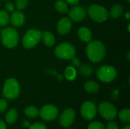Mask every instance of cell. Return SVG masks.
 Here are the masks:
<instances>
[{
  "label": "cell",
  "instance_id": "obj_8",
  "mask_svg": "<svg viewBox=\"0 0 130 129\" xmlns=\"http://www.w3.org/2000/svg\"><path fill=\"white\" fill-rule=\"evenodd\" d=\"M98 111L101 116L107 120H113L117 116L115 106L108 102H102L99 104Z\"/></svg>",
  "mask_w": 130,
  "mask_h": 129
},
{
  "label": "cell",
  "instance_id": "obj_22",
  "mask_svg": "<svg viewBox=\"0 0 130 129\" xmlns=\"http://www.w3.org/2000/svg\"><path fill=\"white\" fill-rule=\"evenodd\" d=\"M24 113H25V115H26L27 117H30V118H35V117H37V116L39 115L40 112H39V110H38L35 106H28V107H27V108L25 109Z\"/></svg>",
  "mask_w": 130,
  "mask_h": 129
},
{
  "label": "cell",
  "instance_id": "obj_25",
  "mask_svg": "<svg viewBox=\"0 0 130 129\" xmlns=\"http://www.w3.org/2000/svg\"><path fill=\"white\" fill-rule=\"evenodd\" d=\"M119 117L121 119V121L124 122H130V110L128 109L121 110L119 113Z\"/></svg>",
  "mask_w": 130,
  "mask_h": 129
},
{
  "label": "cell",
  "instance_id": "obj_34",
  "mask_svg": "<svg viewBox=\"0 0 130 129\" xmlns=\"http://www.w3.org/2000/svg\"><path fill=\"white\" fill-rule=\"evenodd\" d=\"M0 129H6V125L5 122L2 120H0Z\"/></svg>",
  "mask_w": 130,
  "mask_h": 129
},
{
  "label": "cell",
  "instance_id": "obj_3",
  "mask_svg": "<svg viewBox=\"0 0 130 129\" xmlns=\"http://www.w3.org/2000/svg\"><path fill=\"white\" fill-rule=\"evenodd\" d=\"M20 86L14 78H8L5 81L3 87V95L5 98L12 100L19 95Z\"/></svg>",
  "mask_w": 130,
  "mask_h": 129
},
{
  "label": "cell",
  "instance_id": "obj_16",
  "mask_svg": "<svg viewBox=\"0 0 130 129\" xmlns=\"http://www.w3.org/2000/svg\"><path fill=\"white\" fill-rule=\"evenodd\" d=\"M41 38L43 39L44 44L47 46H52L55 43V37L53 34L50 31H44L42 33Z\"/></svg>",
  "mask_w": 130,
  "mask_h": 129
},
{
  "label": "cell",
  "instance_id": "obj_27",
  "mask_svg": "<svg viewBox=\"0 0 130 129\" xmlns=\"http://www.w3.org/2000/svg\"><path fill=\"white\" fill-rule=\"evenodd\" d=\"M88 129H105V127L101 122H94L88 125Z\"/></svg>",
  "mask_w": 130,
  "mask_h": 129
},
{
  "label": "cell",
  "instance_id": "obj_17",
  "mask_svg": "<svg viewBox=\"0 0 130 129\" xmlns=\"http://www.w3.org/2000/svg\"><path fill=\"white\" fill-rule=\"evenodd\" d=\"M55 8L58 12L61 14H66V13H68L69 11L68 5L66 4V2L62 0H58L55 3Z\"/></svg>",
  "mask_w": 130,
  "mask_h": 129
},
{
  "label": "cell",
  "instance_id": "obj_9",
  "mask_svg": "<svg viewBox=\"0 0 130 129\" xmlns=\"http://www.w3.org/2000/svg\"><path fill=\"white\" fill-rule=\"evenodd\" d=\"M81 113L85 119L92 120L96 116L97 107L93 102L87 101L82 104L81 107Z\"/></svg>",
  "mask_w": 130,
  "mask_h": 129
},
{
  "label": "cell",
  "instance_id": "obj_38",
  "mask_svg": "<svg viewBox=\"0 0 130 129\" xmlns=\"http://www.w3.org/2000/svg\"><path fill=\"white\" fill-rule=\"evenodd\" d=\"M129 27H130V24H128V32H130Z\"/></svg>",
  "mask_w": 130,
  "mask_h": 129
},
{
  "label": "cell",
  "instance_id": "obj_35",
  "mask_svg": "<svg viewBox=\"0 0 130 129\" xmlns=\"http://www.w3.org/2000/svg\"><path fill=\"white\" fill-rule=\"evenodd\" d=\"M23 125H24V127H29L30 125V122H29L28 121L24 120V121L23 122Z\"/></svg>",
  "mask_w": 130,
  "mask_h": 129
},
{
  "label": "cell",
  "instance_id": "obj_4",
  "mask_svg": "<svg viewBox=\"0 0 130 129\" xmlns=\"http://www.w3.org/2000/svg\"><path fill=\"white\" fill-rule=\"evenodd\" d=\"M42 36V33L40 30L30 29L26 32L23 37L22 44L26 49H31L34 47L40 40Z\"/></svg>",
  "mask_w": 130,
  "mask_h": 129
},
{
  "label": "cell",
  "instance_id": "obj_23",
  "mask_svg": "<svg viewBox=\"0 0 130 129\" xmlns=\"http://www.w3.org/2000/svg\"><path fill=\"white\" fill-rule=\"evenodd\" d=\"M9 15L8 14L3 10L0 11V27L6 26L9 22Z\"/></svg>",
  "mask_w": 130,
  "mask_h": 129
},
{
  "label": "cell",
  "instance_id": "obj_6",
  "mask_svg": "<svg viewBox=\"0 0 130 129\" xmlns=\"http://www.w3.org/2000/svg\"><path fill=\"white\" fill-rule=\"evenodd\" d=\"M88 13L90 17L97 22H104L107 20L109 16L106 8L98 5H91L88 8Z\"/></svg>",
  "mask_w": 130,
  "mask_h": 129
},
{
  "label": "cell",
  "instance_id": "obj_21",
  "mask_svg": "<svg viewBox=\"0 0 130 129\" xmlns=\"http://www.w3.org/2000/svg\"><path fill=\"white\" fill-rule=\"evenodd\" d=\"M17 117H18L17 111H16L14 109H9L8 112L7 113L6 117H5L7 123L9 124V125L13 124V123L16 121Z\"/></svg>",
  "mask_w": 130,
  "mask_h": 129
},
{
  "label": "cell",
  "instance_id": "obj_5",
  "mask_svg": "<svg viewBox=\"0 0 130 129\" xmlns=\"http://www.w3.org/2000/svg\"><path fill=\"white\" fill-rule=\"evenodd\" d=\"M55 54L61 59H72L75 56V49L69 43H62L57 46L55 49Z\"/></svg>",
  "mask_w": 130,
  "mask_h": 129
},
{
  "label": "cell",
  "instance_id": "obj_30",
  "mask_svg": "<svg viewBox=\"0 0 130 129\" xmlns=\"http://www.w3.org/2000/svg\"><path fill=\"white\" fill-rule=\"evenodd\" d=\"M14 8H15L14 5L12 2H7L6 5H5V8L8 11H11V12L14 11Z\"/></svg>",
  "mask_w": 130,
  "mask_h": 129
},
{
  "label": "cell",
  "instance_id": "obj_32",
  "mask_svg": "<svg viewBox=\"0 0 130 129\" xmlns=\"http://www.w3.org/2000/svg\"><path fill=\"white\" fill-rule=\"evenodd\" d=\"M72 64H73V65L74 66H75V67H79L80 66V61L77 59V58H75V56L72 59Z\"/></svg>",
  "mask_w": 130,
  "mask_h": 129
},
{
  "label": "cell",
  "instance_id": "obj_40",
  "mask_svg": "<svg viewBox=\"0 0 130 129\" xmlns=\"http://www.w3.org/2000/svg\"><path fill=\"white\" fill-rule=\"evenodd\" d=\"M0 32H1V28H0Z\"/></svg>",
  "mask_w": 130,
  "mask_h": 129
},
{
  "label": "cell",
  "instance_id": "obj_24",
  "mask_svg": "<svg viewBox=\"0 0 130 129\" xmlns=\"http://www.w3.org/2000/svg\"><path fill=\"white\" fill-rule=\"evenodd\" d=\"M92 68L88 65H83L79 68V72L83 76H90L92 74Z\"/></svg>",
  "mask_w": 130,
  "mask_h": 129
},
{
  "label": "cell",
  "instance_id": "obj_2",
  "mask_svg": "<svg viewBox=\"0 0 130 129\" xmlns=\"http://www.w3.org/2000/svg\"><path fill=\"white\" fill-rule=\"evenodd\" d=\"M1 31L2 42L5 47L11 49L17 46L19 40V36L15 29L12 27H6Z\"/></svg>",
  "mask_w": 130,
  "mask_h": 129
},
{
  "label": "cell",
  "instance_id": "obj_10",
  "mask_svg": "<svg viewBox=\"0 0 130 129\" xmlns=\"http://www.w3.org/2000/svg\"><path fill=\"white\" fill-rule=\"evenodd\" d=\"M41 118L45 121H53L54 120L58 115V109L55 106L46 105L44 106L39 113Z\"/></svg>",
  "mask_w": 130,
  "mask_h": 129
},
{
  "label": "cell",
  "instance_id": "obj_37",
  "mask_svg": "<svg viewBox=\"0 0 130 129\" xmlns=\"http://www.w3.org/2000/svg\"><path fill=\"white\" fill-rule=\"evenodd\" d=\"M123 129H130V126L129 125H126L124 128H123Z\"/></svg>",
  "mask_w": 130,
  "mask_h": 129
},
{
  "label": "cell",
  "instance_id": "obj_36",
  "mask_svg": "<svg viewBox=\"0 0 130 129\" xmlns=\"http://www.w3.org/2000/svg\"><path fill=\"white\" fill-rule=\"evenodd\" d=\"M126 18L127 20H129V19H130V13H129V11H127V12L126 13Z\"/></svg>",
  "mask_w": 130,
  "mask_h": 129
},
{
  "label": "cell",
  "instance_id": "obj_26",
  "mask_svg": "<svg viewBox=\"0 0 130 129\" xmlns=\"http://www.w3.org/2000/svg\"><path fill=\"white\" fill-rule=\"evenodd\" d=\"M28 3V0H17L15 6L18 10H23L24 9Z\"/></svg>",
  "mask_w": 130,
  "mask_h": 129
},
{
  "label": "cell",
  "instance_id": "obj_31",
  "mask_svg": "<svg viewBox=\"0 0 130 129\" xmlns=\"http://www.w3.org/2000/svg\"><path fill=\"white\" fill-rule=\"evenodd\" d=\"M107 129H119V127L117 125V124L114 122H110V123H108Z\"/></svg>",
  "mask_w": 130,
  "mask_h": 129
},
{
  "label": "cell",
  "instance_id": "obj_18",
  "mask_svg": "<svg viewBox=\"0 0 130 129\" xmlns=\"http://www.w3.org/2000/svg\"><path fill=\"white\" fill-rule=\"evenodd\" d=\"M85 89L88 93L94 94L97 93L99 90V85L94 81H88L85 84Z\"/></svg>",
  "mask_w": 130,
  "mask_h": 129
},
{
  "label": "cell",
  "instance_id": "obj_28",
  "mask_svg": "<svg viewBox=\"0 0 130 129\" xmlns=\"http://www.w3.org/2000/svg\"><path fill=\"white\" fill-rule=\"evenodd\" d=\"M7 106H8L7 101L4 99H1L0 100V113H3L4 111H5V109H7Z\"/></svg>",
  "mask_w": 130,
  "mask_h": 129
},
{
  "label": "cell",
  "instance_id": "obj_13",
  "mask_svg": "<svg viewBox=\"0 0 130 129\" xmlns=\"http://www.w3.org/2000/svg\"><path fill=\"white\" fill-rule=\"evenodd\" d=\"M71 28H72V21L71 19H69V17L61 18L57 24V30L62 35L68 33L70 31Z\"/></svg>",
  "mask_w": 130,
  "mask_h": 129
},
{
  "label": "cell",
  "instance_id": "obj_1",
  "mask_svg": "<svg viewBox=\"0 0 130 129\" xmlns=\"http://www.w3.org/2000/svg\"><path fill=\"white\" fill-rule=\"evenodd\" d=\"M105 47L104 44L98 40L90 42L86 48V53L88 59L93 62H101L105 56Z\"/></svg>",
  "mask_w": 130,
  "mask_h": 129
},
{
  "label": "cell",
  "instance_id": "obj_12",
  "mask_svg": "<svg viewBox=\"0 0 130 129\" xmlns=\"http://www.w3.org/2000/svg\"><path fill=\"white\" fill-rule=\"evenodd\" d=\"M69 17L71 20L75 21H82L86 17V11L82 6H76L73 7L69 13Z\"/></svg>",
  "mask_w": 130,
  "mask_h": 129
},
{
  "label": "cell",
  "instance_id": "obj_33",
  "mask_svg": "<svg viewBox=\"0 0 130 129\" xmlns=\"http://www.w3.org/2000/svg\"><path fill=\"white\" fill-rule=\"evenodd\" d=\"M66 1L72 5H76L79 2V0H66Z\"/></svg>",
  "mask_w": 130,
  "mask_h": 129
},
{
  "label": "cell",
  "instance_id": "obj_15",
  "mask_svg": "<svg viewBox=\"0 0 130 129\" xmlns=\"http://www.w3.org/2000/svg\"><path fill=\"white\" fill-rule=\"evenodd\" d=\"M78 36L79 39L84 42H89L92 38V33L91 30L87 27H81L78 31Z\"/></svg>",
  "mask_w": 130,
  "mask_h": 129
},
{
  "label": "cell",
  "instance_id": "obj_7",
  "mask_svg": "<svg viewBox=\"0 0 130 129\" xmlns=\"http://www.w3.org/2000/svg\"><path fill=\"white\" fill-rule=\"evenodd\" d=\"M117 75V72L115 68L110 65L101 66L97 71V76L98 79L105 83L113 81L116 78Z\"/></svg>",
  "mask_w": 130,
  "mask_h": 129
},
{
  "label": "cell",
  "instance_id": "obj_39",
  "mask_svg": "<svg viewBox=\"0 0 130 129\" xmlns=\"http://www.w3.org/2000/svg\"><path fill=\"white\" fill-rule=\"evenodd\" d=\"M127 1H128V2H130V0H127Z\"/></svg>",
  "mask_w": 130,
  "mask_h": 129
},
{
  "label": "cell",
  "instance_id": "obj_11",
  "mask_svg": "<svg viewBox=\"0 0 130 129\" xmlns=\"http://www.w3.org/2000/svg\"><path fill=\"white\" fill-rule=\"evenodd\" d=\"M75 117V113L73 109H66L60 117V125L64 128L69 127L74 122Z\"/></svg>",
  "mask_w": 130,
  "mask_h": 129
},
{
  "label": "cell",
  "instance_id": "obj_19",
  "mask_svg": "<svg viewBox=\"0 0 130 129\" xmlns=\"http://www.w3.org/2000/svg\"><path fill=\"white\" fill-rule=\"evenodd\" d=\"M77 76V71L72 66H68L65 70V77L69 81H73Z\"/></svg>",
  "mask_w": 130,
  "mask_h": 129
},
{
  "label": "cell",
  "instance_id": "obj_29",
  "mask_svg": "<svg viewBox=\"0 0 130 129\" xmlns=\"http://www.w3.org/2000/svg\"><path fill=\"white\" fill-rule=\"evenodd\" d=\"M29 129H46V128L43 124L37 122V123H35L32 125H30Z\"/></svg>",
  "mask_w": 130,
  "mask_h": 129
},
{
  "label": "cell",
  "instance_id": "obj_20",
  "mask_svg": "<svg viewBox=\"0 0 130 129\" xmlns=\"http://www.w3.org/2000/svg\"><path fill=\"white\" fill-rule=\"evenodd\" d=\"M123 9L122 5L117 4L112 7L110 12V15L112 18H117L121 15V14L123 13Z\"/></svg>",
  "mask_w": 130,
  "mask_h": 129
},
{
  "label": "cell",
  "instance_id": "obj_14",
  "mask_svg": "<svg viewBox=\"0 0 130 129\" xmlns=\"http://www.w3.org/2000/svg\"><path fill=\"white\" fill-rule=\"evenodd\" d=\"M11 22L14 27L22 26L25 21L24 14L21 11H13L11 16Z\"/></svg>",
  "mask_w": 130,
  "mask_h": 129
}]
</instances>
